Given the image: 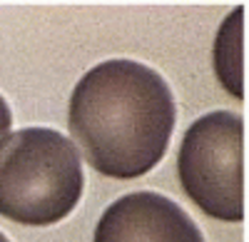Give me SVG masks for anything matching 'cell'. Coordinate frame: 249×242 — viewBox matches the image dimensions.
<instances>
[{
	"instance_id": "1",
	"label": "cell",
	"mask_w": 249,
	"mask_h": 242,
	"mask_svg": "<svg viewBox=\"0 0 249 242\" xmlns=\"http://www.w3.org/2000/svg\"><path fill=\"white\" fill-rule=\"evenodd\" d=\"M175 117V95L157 70L135 60H105L75 85L68 128L97 172L132 180L164 157Z\"/></svg>"
},
{
	"instance_id": "2",
	"label": "cell",
	"mask_w": 249,
	"mask_h": 242,
	"mask_svg": "<svg viewBox=\"0 0 249 242\" xmlns=\"http://www.w3.org/2000/svg\"><path fill=\"white\" fill-rule=\"evenodd\" d=\"M85 175L72 140L53 128H23L0 150V215L45 227L80 203Z\"/></svg>"
},
{
	"instance_id": "3",
	"label": "cell",
	"mask_w": 249,
	"mask_h": 242,
	"mask_svg": "<svg viewBox=\"0 0 249 242\" xmlns=\"http://www.w3.org/2000/svg\"><path fill=\"white\" fill-rule=\"evenodd\" d=\"M242 117L230 110L207 112L187 128L177 152V175L192 203L214 220L242 223Z\"/></svg>"
},
{
	"instance_id": "4",
	"label": "cell",
	"mask_w": 249,
	"mask_h": 242,
	"mask_svg": "<svg viewBox=\"0 0 249 242\" xmlns=\"http://www.w3.org/2000/svg\"><path fill=\"white\" fill-rule=\"evenodd\" d=\"M92 242H204V237L170 197L130 192L102 212Z\"/></svg>"
},
{
	"instance_id": "5",
	"label": "cell",
	"mask_w": 249,
	"mask_h": 242,
	"mask_svg": "<svg viewBox=\"0 0 249 242\" xmlns=\"http://www.w3.org/2000/svg\"><path fill=\"white\" fill-rule=\"evenodd\" d=\"M239 18L242 8H234L230 20H224L219 35H217V45H214V60H217V75L222 80V85L232 90V95H242L239 88Z\"/></svg>"
},
{
	"instance_id": "6",
	"label": "cell",
	"mask_w": 249,
	"mask_h": 242,
	"mask_svg": "<svg viewBox=\"0 0 249 242\" xmlns=\"http://www.w3.org/2000/svg\"><path fill=\"white\" fill-rule=\"evenodd\" d=\"M10 128H13V112H10V105L5 103V97L0 95V150H3L5 143H8Z\"/></svg>"
},
{
	"instance_id": "7",
	"label": "cell",
	"mask_w": 249,
	"mask_h": 242,
	"mask_svg": "<svg viewBox=\"0 0 249 242\" xmlns=\"http://www.w3.org/2000/svg\"><path fill=\"white\" fill-rule=\"evenodd\" d=\"M0 242H10V240H8V237H5L3 232H0Z\"/></svg>"
}]
</instances>
